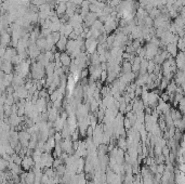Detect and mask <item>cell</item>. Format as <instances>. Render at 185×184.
I'll use <instances>...</instances> for the list:
<instances>
[{
  "instance_id": "9",
  "label": "cell",
  "mask_w": 185,
  "mask_h": 184,
  "mask_svg": "<svg viewBox=\"0 0 185 184\" xmlns=\"http://www.w3.org/2000/svg\"><path fill=\"white\" fill-rule=\"evenodd\" d=\"M10 41H11V34L10 33L5 32L0 34V45H3L8 47L10 45Z\"/></svg>"
},
{
  "instance_id": "6",
  "label": "cell",
  "mask_w": 185,
  "mask_h": 184,
  "mask_svg": "<svg viewBox=\"0 0 185 184\" xmlns=\"http://www.w3.org/2000/svg\"><path fill=\"white\" fill-rule=\"evenodd\" d=\"M0 69L5 73V74H11L12 71H13V64L11 63L10 61L2 60V63L0 65Z\"/></svg>"
},
{
  "instance_id": "4",
  "label": "cell",
  "mask_w": 185,
  "mask_h": 184,
  "mask_svg": "<svg viewBox=\"0 0 185 184\" xmlns=\"http://www.w3.org/2000/svg\"><path fill=\"white\" fill-rule=\"evenodd\" d=\"M174 61H176V68L179 71H184V66H185V58H184V52L182 51H179L178 54L174 58Z\"/></svg>"
},
{
  "instance_id": "17",
  "label": "cell",
  "mask_w": 185,
  "mask_h": 184,
  "mask_svg": "<svg viewBox=\"0 0 185 184\" xmlns=\"http://www.w3.org/2000/svg\"><path fill=\"white\" fill-rule=\"evenodd\" d=\"M9 167V162L5 160L2 157H0V171H5Z\"/></svg>"
},
{
  "instance_id": "11",
  "label": "cell",
  "mask_w": 185,
  "mask_h": 184,
  "mask_svg": "<svg viewBox=\"0 0 185 184\" xmlns=\"http://www.w3.org/2000/svg\"><path fill=\"white\" fill-rule=\"evenodd\" d=\"M166 51L168 52V54L171 56V58H176V55L178 54L179 50L176 48V45H173V43H169V45H166Z\"/></svg>"
},
{
  "instance_id": "16",
  "label": "cell",
  "mask_w": 185,
  "mask_h": 184,
  "mask_svg": "<svg viewBox=\"0 0 185 184\" xmlns=\"http://www.w3.org/2000/svg\"><path fill=\"white\" fill-rule=\"evenodd\" d=\"M120 71H121V74H127V73L131 72V63L129 61H125L122 66H120Z\"/></svg>"
},
{
  "instance_id": "1",
  "label": "cell",
  "mask_w": 185,
  "mask_h": 184,
  "mask_svg": "<svg viewBox=\"0 0 185 184\" xmlns=\"http://www.w3.org/2000/svg\"><path fill=\"white\" fill-rule=\"evenodd\" d=\"M144 49H145L144 58L145 60H147V61H149V60H153L154 56L158 53L159 47H157V45H153V43L148 42V43L144 47Z\"/></svg>"
},
{
  "instance_id": "3",
  "label": "cell",
  "mask_w": 185,
  "mask_h": 184,
  "mask_svg": "<svg viewBox=\"0 0 185 184\" xmlns=\"http://www.w3.org/2000/svg\"><path fill=\"white\" fill-rule=\"evenodd\" d=\"M22 169L26 171H29L30 169H33L35 167V162L33 160L32 156H24L22 158V164H21Z\"/></svg>"
},
{
  "instance_id": "8",
  "label": "cell",
  "mask_w": 185,
  "mask_h": 184,
  "mask_svg": "<svg viewBox=\"0 0 185 184\" xmlns=\"http://www.w3.org/2000/svg\"><path fill=\"white\" fill-rule=\"evenodd\" d=\"M67 37H64V36H61L60 40L55 43V48L59 52H64V50L66 48V45H67Z\"/></svg>"
},
{
  "instance_id": "12",
  "label": "cell",
  "mask_w": 185,
  "mask_h": 184,
  "mask_svg": "<svg viewBox=\"0 0 185 184\" xmlns=\"http://www.w3.org/2000/svg\"><path fill=\"white\" fill-rule=\"evenodd\" d=\"M36 45L38 47V49L40 50H45V45H47V40H45V37H42L39 35V38L36 40Z\"/></svg>"
},
{
  "instance_id": "20",
  "label": "cell",
  "mask_w": 185,
  "mask_h": 184,
  "mask_svg": "<svg viewBox=\"0 0 185 184\" xmlns=\"http://www.w3.org/2000/svg\"><path fill=\"white\" fill-rule=\"evenodd\" d=\"M51 37H52V40H53V42H54V45H55V43H56V42L60 40V38H61V35H60L59 32L52 33V34H51Z\"/></svg>"
},
{
  "instance_id": "10",
  "label": "cell",
  "mask_w": 185,
  "mask_h": 184,
  "mask_svg": "<svg viewBox=\"0 0 185 184\" xmlns=\"http://www.w3.org/2000/svg\"><path fill=\"white\" fill-rule=\"evenodd\" d=\"M60 62L62 63L63 66H69V64L72 62V58L66 52H61V54H60Z\"/></svg>"
},
{
  "instance_id": "2",
  "label": "cell",
  "mask_w": 185,
  "mask_h": 184,
  "mask_svg": "<svg viewBox=\"0 0 185 184\" xmlns=\"http://www.w3.org/2000/svg\"><path fill=\"white\" fill-rule=\"evenodd\" d=\"M98 40L93 39V38H87L85 41V49H87V54L91 55L92 53L96 52V48H98Z\"/></svg>"
},
{
  "instance_id": "18",
  "label": "cell",
  "mask_w": 185,
  "mask_h": 184,
  "mask_svg": "<svg viewBox=\"0 0 185 184\" xmlns=\"http://www.w3.org/2000/svg\"><path fill=\"white\" fill-rule=\"evenodd\" d=\"M155 66H156V64L154 63V61L153 60H149L148 62H147V73L148 74H153V72H154V69H155Z\"/></svg>"
},
{
  "instance_id": "13",
  "label": "cell",
  "mask_w": 185,
  "mask_h": 184,
  "mask_svg": "<svg viewBox=\"0 0 185 184\" xmlns=\"http://www.w3.org/2000/svg\"><path fill=\"white\" fill-rule=\"evenodd\" d=\"M45 74H47V77L53 76V74H54V71H55L54 63H53V62H50V63L45 67Z\"/></svg>"
},
{
  "instance_id": "22",
  "label": "cell",
  "mask_w": 185,
  "mask_h": 184,
  "mask_svg": "<svg viewBox=\"0 0 185 184\" xmlns=\"http://www.w3.org/2000/svg\"><path fill=\"white\" fill-rule=\"evenodd\" d=\"M106 79H107V71H102L101 76H100V80L102 81V82H105Z\"/></svg>"
},
{
  "instance_id": "14",
  "label": "cell",
  "mask_w": 185,
  "mask_h": 184,
  "mask_svg": "<svg viewBox=\"0 0 185 184\" xmlns=\"http://www.w3.org/2000/svg\"><path fill=\"white\" fill-rule=\"evenodd\" d=\"M147 60H145V58H142L141 60V63H140V69H139V73H140V75H144V74H147Z\"/></svg>"
},
{
  "instance_id": "21",
  "label": "cell",
  "mask_w": 185,
  "mask_h": 184,
  "mask_svg": "<svg viewBox=\"0 0 185 184\" xmlns=\"http://www.w3.org/2000/svg\"><path fill=\"white\" fill-rule=\"evenodd\" d=\"M118 143H119V148H121V149H126V148H127V142L125 141V139H123V138L119 139Z\"/></svg>"
},
{
  "instance_id": "7",
  "label": "cell",
  "mask_w": 185,
  "mask_h": 184,
  "mask_svg": "<svg viewBox=\"0 0 185 184\" xmlns=\"http://www.w3.org/2000/svg\"><path fill=\"white\" fill-rule=\"evenodd\" d=\"M14 92L18 94V99L20 100L26 99V98L28 96V91L24 86H20V87H18V88H15V89H14Z\"/></svg>"
},
{
  "instance_id": "15",
  "label": "cell",
  "mask_w": 185,
  "mask_h": 184,
  "mask_svg": "<svg viewBox=\"0 0 185 184\" xmlns=\"http://www.w3.org/2000/svg\"><path fill=\"white\" fill-rule=\"evenodd\" d=\"M34 182H35V172H34V171H28V172H26V178H25L24 183L34 184Z\"/></svg>"
},
{
  "instance_id": "5",
  "label": "cell",
  "mask_w": 185,
  "mask_h": 184,
  "mask_svg": "<svg viewBox=\"0 0 185 184\" xmlns=\"http://www.w3.org/2000/svg\"><path fill=\"white\" fill-rule=\"evenodd\" d=\"M18 54L16 52V49L15 48H12V47H7V50H5V55L2 56V60H5V61H10Z\"/></svg>"
},
{
  "instance_id": "19",
  "label": "cell",
  "mask_w": 185,
  "mask_h": 184,
  "mask_svg": "<svg viewBox=\"0 0 185 184\" xmlns=\"http://www.w3.org/2000/svg\"><path fill=\"white\" fill-rule=\"evenodd\" d=\"M184 38H179V40H178V42H176V48H178V50H180V51H184Z\"/></svg>"
}]
</instances>
